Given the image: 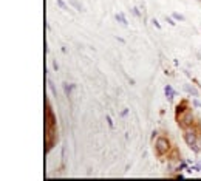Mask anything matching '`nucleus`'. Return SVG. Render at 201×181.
<instances>
[{"label": "nucleus", "instance_id": "obj_14", "mask_svg": "<svg viewBox=\"0 0 201 181\" xmlns=\"http://www.w3.org/2000/svg\"><path fill=\"white\" fill-rule=\"evenodd\" d=\"M193 105H195V107H201V102H199V101H193Z\"/></svg>", "mask_w": 201, "mask_h": 181}, {"label": "nucleus", "instance_id": "obj_1", "mask_svg": "<svg viewBox=\"0 0 201 181\" xmlns=\"http://www.w3.org/2000/svg\"><path fill=\"white\" fill-rule=\"evenodd\" d=\"M184 139H186V142L190 146V149H193L195 152H199V142H198L196 135H195L193 132H186V133H184Z\"/></svg>", "mask_w": 201, "mask_h": 181}, {"label": "nucleus", "instance_id": "obj_5", "mask_svg": "<svg viewBox=\"0 0 201 181\" xmlns=\"http://www.w3.org/2000/svg\"><path fill=\"white\" fill-rule=\"evenodd\" d=\"M186 105H187V102H186V101H183V102H181V105H178V107H176V113H178V115H179V113H183V112L186 110Z\"/></svg>", "mask_w": 201, "mask_h": 181}, {"label": "nucleus", "instance_id": "obj_11", "mask_svg": "<svg viewBox=\"0 0 201 181\" xmlns=\"http://www.w3.org/2000/svg\"><path fill=\"white\" fill-rule=\"evenodd\" d=\"M48 84H50V88H51V92H53V95L56 96V90H54V87H53V84H51V82H48Z\"/></svg>", "mask_w": 201, "mask_h": 181}, {"label": "nucleus", "instance_id": "obj_12", "mask_svg": "<svg viewBox=\"0 0 201 181\" xmlns=\"http://www.w3.org/2000/svg\"><path fill=\"white\" fill-rule=\"evenodd\" d=\"M107 121H109V125H110V127H113V121H112V118H110V116H107Z\"/></svg>", "mask_w": 201, "mask_h": 181}, {"label": "nucleus", "instance_id": "obj_6", "mask_svg": "<svg viewBox=\"0 0 201 181\" xmlns=\"http://www.w3.org/2000/svg\"><path fill=\"white\" fill-rule=\"evenodd\" d=\"M186 92H189L190 95H193V96H198V92L195 88H192V87H189V85H186Z\"/></svg>", "mask_w": 201, "mask_h": 181}, {"label": "nucleus", "instance_id": "obj_8", "mask_svg": "<svg viewBox=\"0 0 201 181\" xmlns=\"http://www.w3.org/2000/svg\"><path fill=\"white\" fill-rule=\"evenodd\" d=\"M56 2H57V5H59V6H60L62 10H68V8H67V5H65V3L62 2V0H56Z\"/></svg>", "mask_w": 201, "mask_h": 181}, {"label": "nucleus", "instance_id": "obj_15", "mask_svg": "<svg viewBox=\"0 0 201 181\" xmlns=\"http://www.w3.org/2000/svg\"><path fill=\"white\" fill-rule=\"evenodd\" d=\"M167 22H169V23H170V25H172V27H173V25H175V22H173V20H172V19H167Z\"/></svg>", "mask_w": 201, "mask_h": 181}, {"label": "nucleus", "instance_id": "obj_10", "mask_svg": "<svg viewBox=\"0 0 201 181\" xmlns=\"http://www.w3.org/2000/svg\"><path fill=\"white\" fill-rule=\"evenodd\" d=\"M71 87H73V85H70V87H68V85L65 84V87H64V88H65V93H67V95H70V92H71Z\"/></svg>", "mask_w": 201, "mask_h": 181}, {"label": "nucleus", "instance_id": "obj_7", "mask_svg": "<svg viewBox=\"0 0 201 181\" xmlns=\"http://www.w3.org/2000/svg\"><path fill=\"white\" fill-rule=\"evenodd\" d=\"M70 3H71V5H73V6H74V8L77 10V11H80V10H82V6H80V5H79L77 2H76V0H70Z\"/></svg>", "mask_w": 201, "mask_h": 181}, {"label": "nucleus", "instance_id": "obj_9", "mask_svg": "<svg viewBox=\"0 0 201 181\" xmlns=\"http://www.w3.org/2000/svg\"><path fill=\"white\" fill-rule=\"evenodd\" d=\"M173 17H175L176 20H184V16H181V14H178V13H173Z\"/></svg>", "mask_w": 201, "mask_h": 181}, {"label": "nucleus", "instance_id": "obj_13", "mask_svg": "<svg viewBox=\"0 0 201 181\" xmlns=\"http://www.w3.org/2000/svg\"><path fill=\"white\" fill-rule=\"evenodd\" d=\"M153 25H155L156 28H161V25H159V22H158V20H153Z\"/></svg>", "mask_w": 201, "mask_h": 181}, {"label": "nucleus", "instance_id": "obj_3", "mask_svg": "<svg viewBox=\"0 0 201 181\" xmlns=\"http://www.w3.org/2000/svg\"><path fill=\"white\" fill-rule=\"evenodd\" d=\"M164 92H166V96H167V99H169V101H170V99H173V96H175V92H173V88H172L170 85H166Z\"/></svg>", "mask_w": 201, "mask_h": 181}, {"label": "nucleus", "instance_id": "obj_4", "mask_svg": "<svg viewBox=\"0 0 201 181\" xmlns=\"http://www.w3.org/2000/svg\"><path fill=\"white\" fill-rule=\"evenodd\" d=\"M116 20H118V22H121L124 27H127V25H129V22L125 20V17H124L122 14H116Z\"/></svg>", "mask_w": 201, "mask_h": 181}, {"label": "nucleus", "instance_id": "obj_2", "mask_svg": "<svg viewBox=\"0 0 201 181\" xmlns=\"http://www.w3.org/2000/svg\"><path fill=\"white\" fill-rule=\"evenodd\" d=\"M155 149H156V153H158L159 156L166 155V153L169 152V141H167L166 138H158V141H156V144H155Z\"/></svg>", "mask_w": 201, "mask_h": 181}]
</instances>
